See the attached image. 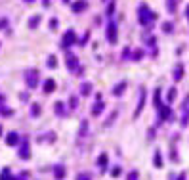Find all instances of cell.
I'll use <instances>...</instances> for the list:
<instances>
[{
  "instance_id": "obj_1",
  "label": "cell",
  "mask_w": 189,
  "mask_h": 180,
  "mask_svg": "<svg viewBox=\"0 0 189 180\" xmlns=\"http://www.w3.org/2000/svg\"><path fill=\"white\" fill-rule=\"evenodd\" d=\"M8 142H15V134H10V136H8Z\"/></svg>"
}]
</instances>
